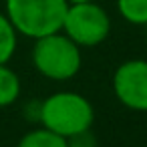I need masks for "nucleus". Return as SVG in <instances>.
<instances>
[{"mask_svg":"<svg viewBox=\"0 0 147 147\" xmlns=\"http://www.w3.org/2000/svg\"><path fill=\"white\" fill-rule=\"evenodd\" d=\"M38 121L42 127L71 139L79 133L91 131L95 109L87 97L75 91H59L40 101Z\"/></svg>","mask_w":147,"mask_h":147,"instance_id":"f257e3e1","label":"nucleus"},{"mask_svg":"<svg viewBox=\"0 0 147 147\" xmlns=\"http://www.w3.org/2000/svg\"><path fill=\"white\" fill-rule=\"evenodd\" d=\"M67 0H6L4 14L20 36L40 38L63 30Z\"/></svg>","mask_w":147,"mask_h":147,"instance_id":"f03ea898","label":"nucleus"},{"mask_svg":"<svg viewBox=\"0 0 147 147\" xmlns=\"http://www.w3.org/2000/svg\"><path fill=\"white\" fill-rule=\"evenodd\" d=\"M32 65L49 81L65 83L79 75L83 67L81 47L71 40L63 30L40 36L32 47Z\"/></svg>","mask_w":147,"mask_h":147,"instance_id":"7ed1b4c3","label":"nucleus"},{"mask_svg":"<svg viewBox=\"0 0 147 147\" xmlns=\"http://www.w3.org/2000/svg\"><path fill=\"white\" fill-rule=\"evenodd\" d=\"M63 32L81 49H93L107 40L111 32V18L107 10L95 0L83 4H69L63 20Z\"/></svg>","mask_w":147,"mask_h":147,"instance_id":"20e7f679","label":"nucleus"},{"mask_svg":"<svg viewBox=\"0 0 147 147\" xmlns=\"http://www.w3.org/2000/svg\"><path fill=\"white\" fill-rule=\"evenodd\" d=\"M117 101L131 111H147V61L131 59L117 67L113 75Z\"/></svg>","mask_w":147,"mask_h":147,"instance_id":"39448f33","label":"nucleus"},{"mask_svg":"<svg viewBox=\"0 0 147 147\" xmlns=\"http://www.w3.org/2000/svg\"><path fill=\"white\" fill-rule=\"evenodd\" d=\"M18 147H69V139L40 125L24 133L18 141Z\"/></svg>","mask_w":147,"mask_h":147,"instance_id":"423d86ee","label":"nucleus"},{"mask_svg":"<svg viewBox=\"0 0 147 147\" xmlns=\"http://www.w3.org/2000/svg\"><path fill=\"white\" fill-rule=\"evenodd\" d=\"M22 91L20 77L6 65H0V107H10L18 101Z\"/></svg>","mask_w":147,"mask_h":147,"instance_id":"0eeeda50","label":"nucleus"},{"mask_svg":"<svg viewBox=\"0 0 147 147\" xmlns=\"http://www.w3.org/2000/svg\"><path fill=\"white\" fill-rule=\"evenodd\" d=\"M16 45H18L16 28L12 26V22L4 12H0V65L10 63V59L16 53Z\"/></svg>","mask_w":147,"mask_h":147,"instance_id":"6e6552de","label":"nucleus"},{"mask_svg":"<svg viewBox=\"0 0 147 147\" xmlns=\"http://www.w3.org/2000/svg\"><path fill=\"white\" fill-rule=\"evenodd\" d=\"M117 10L123 20L147 26V0H117Z\"/></svg>","mask_w":147,"mask_h":147,"instance_id":"1a4fd4ad","label":"nucleus"},{"mask_svg":"<svg viewBox=\"0 0 147 147\" xmlns=\"http://www.w3.org/2000/svg\"><path fill=\"white\" fill-rule=\"evenodd\" d=\"M95 137L91 135V131H85V133H79L75 137L69 139V147H95Z\"/></svg>","mask_w":147,"mask_h":147,"instance_id":"9d476101","label":"nucleus"},{"mask_svg":"<svg viewBox=\"0 0 147 147\" xmlns=\"http://www.w3.org/2000/svg\"><path fill=\"white\" fill-rule=\"evenodd\" d=\"M69 4H83V2H93V0H67Z\"/></svg>","mask_w":147,"mask_h":147,"instance_id":"9b49d317","label":"nucleus"}]
</instances>
